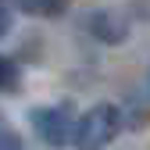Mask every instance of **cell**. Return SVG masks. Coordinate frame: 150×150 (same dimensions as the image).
Returning <instances> with one entry per match:
<instances>
[{"mask_svg":"<svg viewBox=\"0 0 150 150\" xmlns=\"http://www.w3.org/2000/svg\"><path fill=\"white\" fill-rule=\"evenodd\" d=\"M32 129H36V136H40L47 146H64L75 139V111L71 104H54V107H36L32 115H29Z\"/></svg>","mask_w":150,"mask_h":150,"instance_id":"obj_2","label":"cell"},{"mask_svg":"<svg viewBox=\"0 0 150 150\" xmlns=\"http://www.w3.org/2000/svg\"><path fill=\"white\" fill-rule=\"evenodd\" d=\"M11 25H14V14H11V4L7 0H0V40L11 32Z\"/></svg>","mask_w":150,"mask_h":150,"instance_id":"obj_6","label":"cell"},{"mask_svg":"<svg viewBox=\"0 0 150 150\" xmlns=\"http://www.w3.org/2000/svg\"><path fill=\"white\" fill-rule=\"evenodd\" d=\"M14 86H18V64L0 54V89H14Z\"/></svg>","mask_w":150,"mask_h":150,"instance_id":"obj_5","label":"cell"},{"mask_svg":"<svg viewBox=\"0 0 150 150\" xmlns=\"http://www.w3.org/2000/svg\"><path fill=\"white\" fill-rule=\"evenodd\" d=\"M86 29H89L93 40H100L107 47H118V43L129 40V22L111 7H97L93 14H86Z\"/></svg>","mask_w":150,"mask_h":150,"instance_id":"obj_3","label":"cell"},{"mask_svg":"<svg viewBox=\"0 0 150 150\" xmlns=\"http://www.w3.org/2000/svg\"><path fill=\"white\" fill-rule=\"evenodd\" d=\"M122 132V111L115 104H93L75 125V146L79 150H104Z\"/></svg>","mask_w":150,"mask_h":150,"instance_id":"obj_1","label":"cell"},{"mask_svg":"<svg viewBox=\"0 0 150 150\" xmlns=\"http://www.w3.org/2000/svg\"><path fill=\"white\" fill-rule=\"evenodd\" d=\"M14 4L25 14H36V18H61L68 0H14Z\"/></svg>","mask_w":150,"mask_h":150,"instance_id":"obj_4","label":"cell"}]
</instances>
